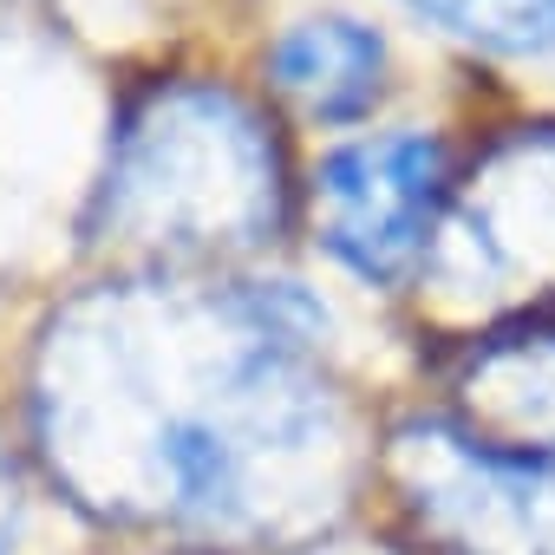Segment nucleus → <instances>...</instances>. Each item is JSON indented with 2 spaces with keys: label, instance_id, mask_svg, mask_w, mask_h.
Segmentation results:
<instances>
[{
  "label": "nucleus",
  "instance_id": "obj_3",
  "mask_svg": "<svg viewBox=\"0 0 555 555\" xmlns=\"http://www.w3.org/2000/svg\"><path fill=\"white\" fill-rule=\"evenodd\" d=\"M99 209L144 248H248L282 216V157L242 99L157 86L125 112Z\"/></svg>",
  "mask_w": 555,
  "mask_h": 555
},
{
  "label": "nucleus",
  "instance_id": "obj_2",
  "mask_svg": "<svg viewBox=\"0 0 555 555\" xmlns=\"http://www.w3.org/2000/svg\"><path fill=\"white\" fill-rule=\"evenodd\" d=\"M457 392L399 431L405 503L464 555H555V327L496 334Z\"/></svg>",
  "mask_w": 555,
  "mask_h": 555
},
{
  "label": "nucleus",
  "instance_id": "obj_8",
  "mask_svg": "<svg viewBox=\"0 0 555 555\" xmlns=\"http://www.w3.org/2000/svg\"><path fill=\"white\" fill-rule=\"evenodd\" d=\"M8 529H14V496H8V477H0V548H8Z\"/></svg>",
  "mask_w": 555,
  "mask_h": 555
},
{
  "label": "nucleus",
  "instance_id": "obj_6",
  "mask_svg": "<svg viewBox=\"0 0 555 555\" xmlns=\"http://www.w3.org/2000/svg\"><path fill=\"white\" fill-rule=\"evenodd\" d=\"M268 79L314 125H353L379 99L386 47L360 21H301L268 47Z\"/></svg>",
  "mask_w": 555,
  "mask_h": 555
},
{
  "label": "nucleus",
  "instance_id": "obj_7",
  "mask_svg": "<svg viewBox=\"0 0 555 555\" xmlns=\"http://www.w3.org/2000/svg\"><path fill=\"white\" fill-rule=\"evenodd\" d=\"M412 14L438 21L457 40L490 53H548L555 47V0H405Z\"/></svg>",
  "mask_w": 555,
  "mask_h": 555
},
{
  "label": "nucleus",
  "instance_id": "obj_1",
  "mask_svg": "<svg viewBox=\"0 0 555 555\" xmlns=\"http://www.w3.org/2000/svg\"><path fill=\"white\" fill-rule=\"evenodd\" d=\"M327 314L268 282L196 308L112 301L99 327L53 340L60 399H112V418H47V451L66 483L118 516H151L203 535L268 529V457L301 464L334 438L327 386L308 373V340Z\"/></svg>",
  "mask_w": 555,
  "mask_h": 555
},
{
  "label": "nucleus",
  "instance_id": "obj_5",
  "mask_svg": "<svg viewBox=\"0 0 555 555\" xmlns=\"http://www.w3.org/2000/svg\"><path fill=\"white\" fill-rule=\"evenodd\" d=\"M464 235L496 295L555 288V131H522L490 151L464 190Z\"/></svg>",
  "mask_w": 555,
  "mask_h": 555
},
{
  "label": "nucleus",
  "instance_id": "obj_4",
  "mask_svg": "<svg viewBox=\"0 0 555 555\" xmlns=\"http://www.w3.org/2000/svg\"><path fill=\"white\" fill-rule=\"evenodd\" d=\"M451 196V157L425 131L360 138L321 157L314 170V229L334 261L360 282H405L438 235V209Z\"/></svg>",
  "mask_w": 555,
  "mask_h": 555
}]
</instances>
